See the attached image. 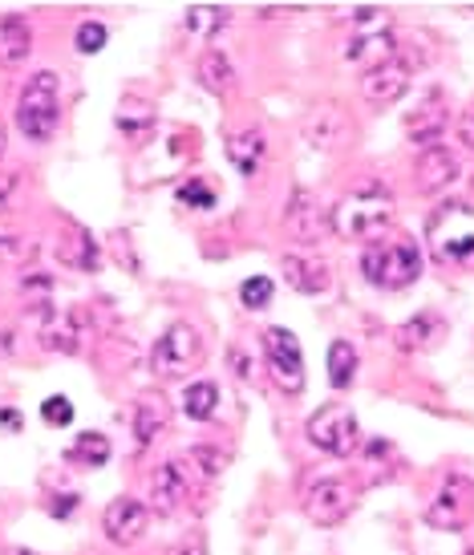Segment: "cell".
<instances>
[{
  "mask_svg": "<svg viewBox=\"0 0 474 555\" xmlns=\"http://www.w3.org/2000/svg\"><path fill=\"white\" fill-rule=\"evenodd\" d=\"M466 555H474V552H466Z\"/></svg>",
  "mask_w": 474,
  "mask_h": 555,
  "instance_id": "f35d334b",
  "label": "cell"
},
{
  "mask_svg": "<svg viewBox=\"0 0 474 555\" xmlns=\"http://www.w3.org/2000/svg\"><path fill=\"white\" fill-rule=\"evenodd\" d=\"M69 459L74 463H86V466H102L110 459V442H106V434H81L74 442V450H69Z\"/></svg>",
  "mask_w": 474,
  "mask_h": 555,
  "instance_id": "83f0119b",
  "label": "cell"
},
{
  "mask_svg": "<svg viewBox=\"0 0 474 555\" xmlns=\"http://www.w3.org/2000/svg\"><path fill=\"white\" fill-rule=\"evenodd\" d=\"M179 199L191 203V207H215V191H207V183H200V179H191V183L179 191Z\"/></svg>",
  "mask_w": 474,
  "mask_h": 555,
  "instance_id": "d6a6232c",
  "label": "cell"
},
{
  "mask_svg": "<svg viewBox=\"0 0 474 555\" xmlns=\"http://www.w3.org/2000/svg\"><path fill=\"white\" fill-rule=\"evenodd\" d=\"M200 81H203V90L231 93L240 86V74H235V65H231V57L223 49H207L200 57Z\"/></svg>",
  "mask_w": 474,
  "mask_h": 555,
  "instance_id": "d6986e66",
  "label": "cell"
},
{
  "mask_svg": "<svg viewBox=\"0 0 474 555\" xmlns=\"http://www.w3.org/2000/svg\"><path fill=\"white\" fill-rule=\"evenodd\" d=\"M446 328L438 324V317H430V312H422V317H413V324H406L398 333V345L401 349H430L434 340L443 337Z\"/></svg>",
  "mask_w": 474,
  "mask_h": 555,
  "instance_id": "d4e9b609",
  "label": "cell"
},
{
  "mask_svg": "<svg viewBox=\"0 0 474 555\" xmlns=\"http://www.w3.org/2000/svg\"><path fill=\"white\" fill-rule=\"evenodd\" d=\"M0 158H4V122H0Z\"/></svg>",
  "mask_w": 474,
  "mask_h": 555,
  "instance_id": "74e56055",
  "label": "cell"
},
{
  "mask_svg": "<svg viewBox=\"0 0 474 555\" xmlns=\"http://www.w3.org/2000/svg\"><path fill=\"white\" fill-rule=\"evenodd\" d=\"M228 158L231 167L240 170L244 179H252L256 170H260L264 163V134L256 130V126H247V130H235L228 139Z\"/></svg>",
  "mask_w": 474,
  "mask_h": 555,
  "instance_id": "ac0fdd59",
  "label": "cell"
},
{
  "mask_svg": "<svg viewBox=\"0 0 474 555\" xmlns=\"http://www.w3.org/2000/svg\"><path fill=\"white\" fill-rule=\"evenodd\" d=\"M41 417H46L49 426H69L74 422V401L69 398H49L41 405Z\"/></svg>",
  "mask_w": 474,
  "mask_h": 555,
  "instance_id": "1f68e13d",
  "label": "cell"
},
{
  "mask_svg": "<svg viewBox=\"0 0 474 555\" xmlns=\"http://www.w3.org/2000/svg\"><path fill=\"white\" fill-rule=\"evenodd\" d=\"M187 466L183 463H163L158 470L151 475V507L163 511V515H170V511L183 507L187 499Z\"/></svg>",
  "mask_w": 474,
  "mask_h": 555,
  "instance_id": "2e32d148",
  "label": "cell"
},
{
  "mask_svg": "<svg viewBox=\"0 0 474 555\" xmlns=\"http://www.w3.org/2000/svg\"><path fill=\"white\" fill-rule=\"evenodd\" d=\"M459 179V155L454 151H446L443 142L438 146H426L422 155H418V186L422 191H446V186Z\"/></svg>",
  "mask_w": 474,
  "mask_h": 555,
  "instance_id": "5bb4252c",
  "label": "cell"
},
{
  "mask_svg": "<svg viewBox=\"0 0 474 555\" xmlns=\"http://www.w3.org/2000/svg\"><path fill=\"white\" fill-rule=\"evenodd\" d=\"M215 405H219V386L215 382H191L183 393V410L187 417H195V422H207L215 414Z\"/></svg>",
  "mask_w": 474,
  "mask_h": 555,
  "instance_id": "484cf974",
  "label": "cell"
},
{
  "mask_svg": "<svg viewBox=\"0 0 474 555\" xmlns=\"http://www.w3.org/2000/svg\"><path fill=\"white\" fill-rule=\"evenodd\" d=\"M231 9L228 4H195V9H187L183 25L191 33H203V37H212V33H219L223 25H228Z\"/></svg>",
  "mask_w": 474,
  "mask_h": 555,
  "instance_id": "4316f807",
  "label": "cell"
},
{
  "mask_svg": "<svg viewBox=\"0 0 474 555\" xmlns=\"http://www.w3.org/2000/svg\"><path fill=\"white\" fill-rule=\"evenodd\" d=\"M280 272H284V280H289L296 293H305V296H324L329 284H333L329 263L317 260V256H284Z\"/></svg>",
  "mask_w": 474,
  "mask_h": 555,
  "instance_id": "9a60e30c",
  "label": "cell"
},
{
  "mask_svg": "<svg viewBox=\"0 0 474 555\" xmlns=\"http://www.w3.org/2000/svg\"><path fill=\"white\" fill-rule=\"evenodd\" d=\"M41 340H46L49 349H57V353H77V345H81V321H77L74 312H65V317H46L41 324Z\"/></svg>",
  "mask_w": 474,
  "mask_h": 555,
  "instance_id": "603a6c76",
  "label": "cell"
},
{
  "mask_svg": "<svg viewBox=\"0 0 474 555\" xmlns=\"http://www.w3.org/2000/svg\"><path fill=\"white\" fill-rule=\"evenodd\" d=\"M74 507H77V494H65V499H57V503H53V515H57V519H65Z\"/></svg>",
  "mask_w": 474,
  "mask_h": 555,
  "instance_id": "d590c367",
  "label": "cell"
},
{
  "mask_svg": "<svg viewBox=\"0 0 474 555\" xmlns=\"http://www.w3.org/2000/svg\"><path fill=\"white\" fill-rule=\"evenodd\" d=\"M0 426H4V430H21V414H16V410H9V405H4V410H0Z\"/></svg>",
  "mask_w": 474,
  "mask_h": 555,
  "instance_id": "e575fe53",
  "label": "cell"
},
{
  "mask_svg": "<svg viewBox=\"0 0 474 555\" xmlns=\"http://www.w3.org/2000/svg\"><path fill=\"white\" fill-rule=\"evenodd\" d=\"M361 272L377 288H410L413 280L422 276V251L413 244L373 247V251H366V260H361Z\"/></svg>",
  "mask_w": 474,
  "mask_h": 555,
  "instance_id": "277c9868",
  "label": "cell"
},
{
  "mask_svg": "<svg viewBox=\"0 0 474 555\" xmlns=\"http://www.w3.org/2000/svg\"><path fill=\"white\" fill-rule=\"evenodd\" d=\"M74 46H77V53H102V49H106V25H102V21H81Z\"/></svg>",
  "mask_w": 474,
  "mask_h": 555,
  "instance_id": "f1b7e54d",
  "label": "cell"
},
{
  "mask_svg": "<svg viewBox=\"0 0 474 555\" xmlns=\"http://www.w3.org/2000/svg\"><path fill=\"white\" fill-rule=\"evenodd\" d=\"M406 90H410V65L401 62L398 53L361 74V93L369 106H394L398 98H406Z\"/></svg>",
  "mask_w": 474,
  "mask_h": 555,
  "instance_id": "8fae6325",
  "label": "cell"
},
{
  "mask_svg": "<svg viewBox=\"0 0 474 555\" xmlns=\"http://www.w3.org/2000/svg\"><path fill=\"white\" fill-rule=\"evenodd\" d=\"M474 515V482L466 475L443 478V487L434 491L426 507V524L438 531H462Z\"/></svg>",
  "mask_w": 474,
  "mask_h": 555,
  "instance_id": "52a82bcc",
  "label": "cell"
},
{
  "mask_svg": "<svg viewBox=\"0 0 474 555\" xmlns=\"http://www.w3.org/2000/svg\"><path fill=\"white\" fill-rule=\"evenodd\" d=\"M353 503H357V494H353V487L345 482V478H321L312 491H308L305 499V515L312 519L317 527H337L345 515L353 511Z\"/></svg>",
  "mask_w": 474,
  "mask_h": 555,
  "instance_id": "9c48e42d",
  "label": "cell"
},
{
  "mask_svg": "<svg viewBox=\"0 0 474 555\" xmlns=\"http://www.w3.org/2000/svg\"><path fill=\"white\" fill-rule=\"evenodd\" d=\"M341 134H345V114H341L337 106H312V114H308L305 122V139L317 146V151H333L341 142Z\"/></svg>",
  "mask_w": 474,
  "mask_h": 555,
  "instance_id": "e0dca14e",
  "label": "cell"
},
{
  "mask_svg": "<svg viewBox=\"0 0 474 555\" xmlns=\"http://www.w3.org/2000/svg\"><path fill=\"white\" fill-rule=\"evenodd\" d=\"M284 228H289V235L296 240V244H317L324 235V216L321 207H317V199L308 195L305 186H296L289 199V211H284Z\"/></svg>",
  "mask_w": 474,
  "mask_h": 555,
  "instance_id": "4fadbf2b",
  "label": "cell"
},
{
  "mask_svg": "<svg viewBox=\"0 0 474 555\" xmlns=\"http://www.w3.org/2000/svg\"><path fill=\"white\" fill-rule=\"evenodd\" d=\"M57 118H62V93H57V74H33L25 81V90L16 98V126L21 134L33 142H49L53 130H57Z\"/></svg>",
  "mask_w": 474,
  "mask_h": 555,
  "instance_id": "7a4b0ae2",
  "label": "cell"
},
{
  "mask_svg": "<svg viewBox=\"0 0 474 555\" xmlns=\"http://www.w3.org/2000/svg\"><path fill=\"white\" fill-rule=\"evenodd\" d=\"M69 268H77V272H93L98 263H102V256H98V244H93V235L86 232V228H65L62 232V251H57Z\"/></svg>",
  "mask_w": 474,
  "mask_h": 555,
  "instance_id": "44dd1931",
  "label": "cell"
},
{
  "mask_svg": "<svg viewBox=\"0 0 474 555\" xmlns=\"http://www.w3.org/2000/svg\"><path fill=\"white\" fill-rule=\"evenodd\" d=\"M308 438H312V447H321L324 454L349 459V454H357V447H361V426H357L353 410H345V405H324L321 414H312V422H308Z\"/></svg>",
  "mask_w": 474,
  "mask_h": 555,
  "instance_id": "8992f818",
  "label": "cell"
},
{
  "mask_svg": "<svg viewBox=\"0 0 474 555\" xmlns=\"http://www.w3.org/2000/svg\"><path fill=\"white\" fill-rule=\"evenodd\" d=\"M37 256V247L25 235H0V263H29Z\"/></svg>",
  "mask_w": 474,
  "mask_h": 555,
  "instance_id": "f546056e",
  "label": "cell"
},
{
  "mask_svg": "<svg viewBox=\"0 0 474 555\" xmlns=\"http://www.w3.org/2000/svg\"><path fill=\"white\" fill-rule=\"evenodd\" d=\"M462 142L474 146V114H466V122H462Z\"/></svg>",
  "mask_w": 474,
  "mask_h": 555,
  "instance_id": "8d00e7d4",
  "label": "cell"
},
{
  "mask_svg": "<svg viewBox=\"0 0 474 555\" xmlns=\"http://www.w3.org/2000/svg\"><path fill=\"white\" fill-rule=\"evenodd\" d=\"M163 426H167V401L158 398V393L138 398V405H134V442L138 447H151L154 438L163 434Z\"/></svg>",
  "mask_w": 474,
  "mask_h": 555,
  "instance_id": "ffe728a7",
  "label": "cell"
},
{
  "mask_svg": "<svg viewBox=\"0 0 474 555\" xmlns=\"http://www.w3.org/2000/svg\"><path fill=\"white\" fill-rule=\"evenodd\" d=\"M264 357H268V373L284 393H300L305 389V357H300V340L289 328H268L264 333Z\"/></svg>",
  "mask_w": 474,
  "mask_h": 555,
  "instance_id": "ba28073f",
  "label": "cell"
},
{
  "mask_svg": "<svg viewBox=\"0 0 474 555\" xmlns=\"http://www.w3.org/2000/svg\"><path fill=\"white\" fill-rule=\"evenodd\" d=\"M329 219H333L337 235L366 244V240L382 235L394 223V195L385 191V183H361L353 186L349 195H341Z\"/></svg>",
  "mask_w": 474,
  "mask_h": 555,
  "instance_id": "6da1fadb",
  "label": "cell"
},
{
  "mask_svg": "<svg viewBox=\"0 0 474 555\" xmlns=\"http://www.w3.org/2000/svg\"><path fill=\"white\" fill-rule=\"evenodd\" d=\"M353 377H357V349L349 340H333V349H329V382L337 389H349Z\"/></svg>",
  "mask_w": 474,
  "mask_h": 555,
  "instance_id": "cb8c5ba5",
  "label": "cell"
},
{
  "mask_svg": "<svg viewBox=\"0 0 474 555\" xmlns=\"http://www.w3.org/2000/svg\"><path fill=\"white\" fill-rule=\"evenodd\" d=\"M200 361H203V337L187 321L170 324L151 349V370H154V377H163V382L183 377V373H191Z\"/></svg>",
  "mask_w": 474,
  "mask_h": 555,
  "instance_id": "3957f363",
  "label": "cell"
},
{
  "mask_svg": "<svg viewBox=\"0 0 474 555\" xmlns=\"http://www.w3.org/2000/svg\"><path fill=\"white\" fill-rule=\"evenodd\" d=\"M146 527H151V507L138 503V499H130V494L114 499V503L106 507V515H102V531H106V540L118 543V547L138 543L142 535H146Z\"/></svg>",
  "mask_w": 474,
  "mask_h": 555,
  "instance_id": "30bf717a",
  "label": "cell"
},
{
  "mask_svg": "<svg viewBox=\"0 0 474 555\" xmlns=\"http://www.w3.org/2000/svg\"><path fill=\"white\" fill-rule=\"evenodd\" d=\"M272 293H276V284L268 276H252V280H244V288H240V300H244L247 309H264L268 300H272Z\"/></svg>",
  "mask_w": 474,
  "mask_h": 555,
  "instance_id": "4dcf8cb0",
  "label": "cell"
},
{
  "mask_svg": "<svg viewBox=\"0 0 474 555\" xmlns=\"http://www.w3.org/2000/svg\"><path fill=\"white\" fill-rule=\"evenodd\" d=\"M394 57V25L385 13H361L345 41V62L353 65H382Z\"/></svg>",
  "mask_w": 474,
  "mask_h": 555,
  "instance_id": "5b68a950",
  "label": "cell"
},
{
  "mask_svg": "<svg viewBox=\"0 0 474 555\" xmlns=\"http://www.w3.org/2000/svg\"><path fill=\"white\" fill-rule=\"evenodd\" d=\"M175 555H207V540H203V535H191L187 543L175 547Z\"/></svg>",
  "mask_w": 474,
  "mask_h": 555,
  "instance_id": "836d02e7",
  "label": "cell"
},
{
  "mask_svg": "<svg viewBox=\"0 0 474 555\" xmlns=\"http://www.w3.org/2000/svg\"><path fill=\"white\" fill-rule=\"evenodd\" d=\"M33 49V29L25 16H0V57L4 62H25Z\"/></svg>",
  "mask_w": 474,
  "mask_h": 555,
  "instance_id": "7402d4cb",
  "label": "cell"
},
{
  "mask_svg": "<svg viewBox=\"0 0 474 555\" xmlns=\"http://www.w3.org/2000/svg\"><path fill=\"white\" fill-rule=\"evenodd\" d=\"M406 134H410V142H418L422 151L443 142V134H446V98L443 93H426V98L413 106L410 122H406Z\"/></svg>",
  "mask_w": 474,
  "mask_h": 555,
  "instance_id": "7c38bea8",
  "label": "cell"
}]
</instances>
